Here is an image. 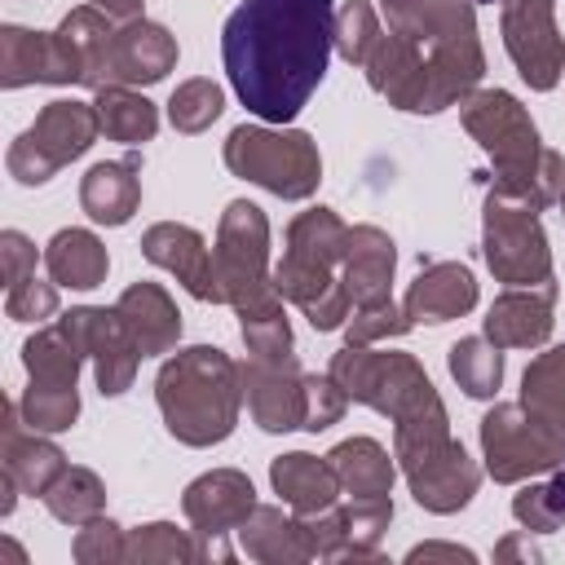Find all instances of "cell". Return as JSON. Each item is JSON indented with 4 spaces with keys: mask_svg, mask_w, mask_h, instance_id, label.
<instances>
[{
    "mask_svg": "<svg viewBox=\"0 0 565 565\" xmlns=\"http://www.w3.org/2000/svg\"><path fill=\"white\" fill-rule=\"evenodd\" d=\"M327 371L349 393V402L371 406L393 419V455L411 486V499L424 512L450 516L472 503L481 486V468L477 459H468L463 441H455L450 415L428 371L411 353L344 344Z\"/></svg>",
    "mask_w": 565,
    "mask_h": 565,
    "instance_id": "obj_1",
    "label": "cell"
},
{
    "mask_svg": "<svg viewBox=\"0 0 565 565\" xmlns=\"http://www.w3.org/2000/svg\"><path fill=\"white\" fill-rule=\"evenodd\" d=\"M335 53V0H238L221 26V62L238 102L265 124H291Z\"/></svg>",
    "mask_w": 565,
    "mask_h": 565,
    "instance_id": "obj_2",
    "label": "cell"
},
{
    "mask_svg": "<svg viewBox=\"0 0 565 565\" xmlns=\"http://www.w3.org/2000/svg\"><path fill=\"white\" fill-rule=\"evenodd\" d=\"M384 35L371 49L366 84L406 115H437L463 102L486 75L472 0H380Z\"/></svg>",
    "mask_w": 565,
    "mask_h": 565,
    "instance_id": "obj_3",
    "label": "cell"
},
{
    "mask_svg": "<svg viewBox=\"0 0 565 565\" xmlns=\"http://www.w3.org/2000/svg\"><path fill=\"white\" fill-rule=\"evenodd\" d=\"M154 402L163 428L181 446H221L238 428L243 411V375L238 362L216 344L177 349L154 375Z\"/></svg>",
    "mask_w": 565,
    "mask_h": 565,
    "instance_id": "obj_4",
    "label": "cell"
},
{
    "mask_svg": "<svg viewBox=\"0 0 565 565\" xmlns=\"http://www.w3.org/2000/svg\"><path fill=\"white\" fill-rule=\"evenodd\" d=\"M468 137L490 154L499 185L530 199L539 212L552 207L565 190V159L539 141L530 110L508 88H472L459 102Z\"/></svg>",
    "mask_w": 565,
    "mask_h": 565,
    "instance_id": "obj_5",
    "label": "cell"
},
{
    "mask_svg": "<svg viewBox=\"0 0 565 565\" xmlns=\"http://www.w3.org/2000/svg\"><path fill=\"white\" fill-rule=\"evenodd\" d=\"M349 247V225L331 207H309L287 225L282 260L274 265V287L291 300L313 331H340L353 313L340 265Z\"/></svg>",
    "mask_w": 565,
    "mask_h": 565,
    "instance_id": "obj_6",
    "label": "cell"
},
{
    "mask_svg": "<svg viewBox=\"0 0 565 565\" xmlns=\"http://www.w3.org/2000/svg\"><path fill=\"white\" fill-rule=\"evenodd\" d=\"M212 260H216L225 305L238 313V322L282 313V296H278L274 269H269V221L252 199L225 203V212L216 221Z\"/></svg>",
    "mask_w": 565,
    "mask_h": 565,
    "instance_id": "obj_7",
    "label": "cell"
},
{
    "mask_svg": "<svg viewBox=\"0 0 565 565\" xmlns=\"http://www.w3.org/2000/svg\"><path fill=\"white\" fill-rule=\"evenodd\" d=\"M225 168L287 203H300L322 181V154L318 141L300 128H265V124H238L225 137L221 150Z\"/></svg>",
    "mask_w": 565,
    "mask_h": 565,
    "instance_id": "obj_8",
    "label": "cell"
},
{
    "mask_svg": "<svg viewBox=\"0 0 565 565\" xmlns=\"http://www.w3.org/2000/svg\"><path fill=\"white\" fill-rule=\"evenodd\" d=\"M481 256L503 287H534L552 278V247L539 207L499 181L481 203Z\"/></svg>",
    "mask_w": 565,
    "mask_h": 565,
    "instance_id": "obj_9",
    "label": "cell"
},
{
    "mask_svg": "<svg viewBox=\"0 0 565 565\" xmlns=\"http://www.w3.org/2000/svg\"><path fill=\"white\" fill-rule=\"evenodd\" d=\"M97 132H102V124H97V106L93 102L53 97L49 106H40L35 124L9 141L4 168H9V177L18 185H44L57 168L79 159L97 141Z\"/></svg>",
    "mask_w": 565,
    "mask_h": 565,
    "instance_id": "obj_10",
    "label": "cell"
},
{
    "mask_svg": "<svg viewBox=\"0 0 565 565\" xmlns=\"http://www.w3.org/2000/svg\"><path fill=\"white\" fill-rule=\"evenodd\" d=\"M481 459L499 486H516L565 463V441L539 428L521 402H494L481 415Z\"/></svg>",
    "mask_w": 565,
    "mask_h": 565,
    "instance_id": "obj_11",
    "label": "cell"
},
{
    "mask_svg": "<svg viewBox=\"0 0 565 565\" xmlns=\"http://www.w3.org/2000/svg\"><path fill=\"white\" fill-rule=\"evenodd\" d=\"M499 31L516 75L547 93L565 75V35L556 26V0H499Z\"/></svg>",
    "mask_w": 565,
    "mask_h": 565,
    "instance_id": "obj_12",
    "label": "cell"
},
{
    "mask_svg": "<svg viewBox=\"0 0 565 565\" xmlns=\"http://www.w3.org/2000/svg\"><path fill=\"white\" fill-rule=\"evenodd\" d=\"M66 327V335L79 344V353L93 362V380L102 388V397H119L132 388L137 366H141V344L132 335V327L124 322V313L110 305H75L71 313L57 318Z\"/></svg>",
    "mask_w": 565,
    "mask_h": 565,
    "instance_id": "obj_13",
    "label": "cell"
},
{
    "mask_svg": "<svg viewBox=\"0 0 565 565\" xmlns=\"http://www.w3.org/2000/svg\"><path fill=\"white\" fill-rule=\"evenodd\" d=\"M252 508H256V486L238 468H212V472L194 477L181 494V512H185V521H190V530L203 547V561L207 556H221V561L230 556L221 547V539L238 534V525L247 521Z\"/></svg>",
    "mask_w": 565,
    "mask_h": 565,
    "instance_id": "obj_14",
    "label": "cell"
},
{
    "mask_svg": "<svg viewBox=\"0 0 565 565\" xmlns=\"http://www.w3.org/2000/svg\"><path fill=\"white\" fill-rule=\"evenodd\" d=\"M393 521V499H344L300 516L313 561H371Z\"/></svg>",
    "mask_w": 565,
    "mask_h": 565,
    "instance_id": "obj_15",
    "label": "cell"
},
{
    "mask_svg": "<svg viewBox=\"0 0 565 565\" xmlns=\"http://www.w3.org/2000/svg\"><path fill=\"white\" fill-rule=\"evenodd\" d=\"M238 375H243V402L260 433L305 428V371L296 358L269 362L247 353V362H238Z\"/></svg>",
    "mask_w": 565,
    "mask_h": 565,
    "instance_id": "obj_16",
    "label": "cell"
},
{
    "mask_svg": "<svg viewBox=\"0 0 565 565\" xmlns=\"http://www.w3.org/2000/svg\"><path fill=\"white\" fill-rule=\"evenodd\" d=\"M172 66H177V35L163 22L128 18V22H115V35L106 44L102 88L106 84H124V88L159 84Z\"/></svg>",
    "mask_w": 565,
    "mask_h": 565,
    "instance_id": "obj_17",
    "label": "cell"
},
{
    "mask_svg": "<svg viewBox=\"0 0 565 565\" xmlns=\"http://www.w3.org/2000/svg\"><path fill=\"white\" fill-rule=\"evenodd\" d=\"M141 256L159 269H168L194 300H207V305H225V291H221V278H216V260L207 252V238L194 230V225H181V221H159L141 234Z\"/></svg>",
    "mask_w": 565,
    "mask_h": 565,
    "instance_id": "obj_18",
    "label": "cell"
},
{
    "mask_svg": "<svg viewBox=\"0 0 565 565\" xmlns=\"http://www.w3.org/2000/svg\"><path fill=\"white\" fill-rule=\"evenodd\" d=\"M26 84H79V66L57 31H26L4 22L0 26V88Z\"/></svg>",
    "mask_w": 565,
    "mask_h": 565,
    "instance_id": "obj_19",
    "label": "cell"
},
{
    "mask_svg": "<svg viewBox=\"0 0 565 565\" xmlns=\"http://www.w3.org/2000/svg\"><path fill=\"white\" fill-rule=\"evenodd\" d=\"M556 278L534 282V287H508L494 296V305L486 309V340H494L499 349H539L547 344L552 327H556Z\"/></svg>",
    "mask_w": 565,
    "mask_h": 565,
    "instance_id": "obj_20",
    "label": "cell"
},
{
    "mask_svg": "<svg viewBox=\"0 0 565 565\" xmlns=\"http://www.w3.org/2000/svg\"><path fill=\"white\" fill-rule=\"evenodd\" d=\"M66 468H71V463H66L62 446H53L49 433H35V428L22 419L18 402L9 397V402H4V415H0V472H9L22 494L44 499L49 486H53Z\"/></svg>",
    "mask_w": 565,
    "mask_h": 565,
    "instance_id": "obj_21",
    "label": "cell"
},
{
    "mask_svg": "<svg viewBox=\"0 0 565 565\" xmlns=\"http://www.w3.org/2000/svg\"><path fill=\"white\" fill-rule=\"evenodd\" d=\"M393 269H397V247L380 225H349V247H344V291L353 309L393 300Z\"/></svg>",
    "mask_w": 565,
    "mask_h": 565,
    "instance_id": "obj_22",
    "label": "cell"
},
{
    "mask_svg": "<svg viewBox=\"0 0 565 565\" xmlns=\"http://www.w3.org/2000/svg\"><path fill=\"white\" fill-rule=\"evenodd\" d=\"M477 305V278L463 260H433L415 274V282L406 287V318L419 327H437V322H450V318H463L468 309Z\"/></svg>",
    "mask_w": 565,
    "mask_h": 565,
    "instance_id": "obj_23",
    "label": "cell"
},
{
    "mask_svg": "<svg viewBox=\"0 0 565 565\" xmlns=\"http://www.w3.org/2000/svg\"><path fill=\"white\" fill-rule=\"evenodd\" d=\"M141 159H106L93 163L79 177V207L97 221V225H128L132 212L141 207Z\"/></svg>",
    "mask_w": 565,
    "mask_h": 565,
    "instance_id": "obj_24",
    "label": "cell"
},
{
    "mask_svg": "<svg viewBox=\"0 0 565 565\" xmlns=\"http://www.w3.org/2000/svg\"><path fill=\"white\" fill-rule=\"evenodd\" d=\"M238 552L260 561V565H300L313 561L309 534L296 512H282L274 503H256L247 521L238 525Z\"/></svg>",
    "mask_w": 565,
    "mask_h": 565,
    "instance_id": "obj_25",
    "label": "cell"
},
{
    "mask_svg": "<svg viewBox=\"0 0 565 565\" xmlns=\"http://www.w3.org/2000/svg\"><path fill=\"white\" fill-rule=\"evenodd\" d=\"M269 486L274 494H282V503L296 512V516H309V512H322L331 503H340V477L331 468V459H318L309 450H287L269 463Z\"/></svg>",
    "mask_w": 565,
    "mask_h": 565,
    "instance_id": "obj_26",
    "label": "cell"
},
{
    "mask_svg": "<svg viewBox=\"0 0 565 565\" xmlns=\"http://www.w3.org/2000/svg\"><path fill=\"white\" fill-rule=\"evenodd\" d=\"M115 309L132 327V335H137V344H141L146 358H159V353H172L177 349V340H181V313H177V300L159 282H132V287H124V296L115 300Z\"/></svg>",
    "mask_w": 565,
    "mask_h": 565,
    "instance_id": "obj_27",
    "label": "cell"
},
{
    "mask_svg": "<svg viewBox=\"0 0 565 565\" xmlns=\"http://www.w3.org/2000/svg\"><path fill=\"white\" fill-rule=\"evenodd\" d=\"M44 269L57 287H71V291H93L106 282L110 274V252L106 243L93 234V230H57L44 247Z\"/></svg>",
    "mask_w": 565,
    "mask_h": 565,
    "instance_id": "obj_28",
    "label": "cell"
},
{
    "mask_svg": "<svg viewBox=\"0 0 565 565\" xmlns=\"http://www.w3.org/2000/svg\"><path fill=\"white\" fill-rule=\"evenodd\" d=\"M331 468L340 477L344 499H388L397 481V455H388L375 437H344L331 446Z\"/></svg>",
    "mask_w": 565,
    "mask_h": 565,
    "instance_id": "obj_29",
    "label": "cell"
},
{
    "mask_svg": "<svg viewBox=\"0 0 565 565\" xmlns=\"http://www.w3.org/2000/svg\"><path fill=\"white\" fill-rule=\"evenodd\" d=\"M521 411L547 428L556 441H565V344L539 353L521 375Z\"/></svg>",
    "mask_w": 565,
    "mask_h": 565,
    "instance_id": "obj_30",
    "label": "cell"
},
{
    "mask_svg": "<svg viewBox=\"0 0 565 565\" xmlns=\"http://www.w3.org/2000/svg\"><path fill=\"white\" fill-rule=\"evenodd\" d=\"M84 362H88V358L79 353V344L66 335V327H62V322L40 327V331L22 344L26 384H40V388H75V384H79Z\"/></svg>",
    "mask_w": 565,
    "mask_h": 565,
    "instance_id": "obj_31",
    "label": "cell"
},
{
    "mask_svg": "<svg viewBox=\"0 0 565 565\" xmlns=\"http://www.w3.org/2000/svg\"><path fill=\"white\" fill-rule=\"evenodd\" d=\"M57 35H62V44L71 49V57L79 66V84L97 93L102 88V66H106V44L115 35V18L102 13L97 4H79L62 18Z\"/></svg>",
    "mask_w": 565,
    "mask_h": 565,
    "instance_id": "obj_32",
    "label": "cell"
},
{
    "mask_svg": "<svg viewBox=\"0 0 565 565\" xmlns=\"http://www.w3.org/2000/svg\"><path fill=\"white\" fill-rule=\"evenodd\" d=\"M93 106H97V124H102V132L110 141L141 146V141H150L159 132V106L137 88L106 84V88H97Z\"/></svg>",
    "mask_w": 565,
    "mask_h": 565,
    "instance_id": "obj_33",
    "label": "cell"
},
{
    "mask_svg": "<svg viewBox=\"0 0 565 565\" xmlns=\"http://www.w3.org/2000/svg\"><path fill=\"white\" fill-rule=\"evenodd\" d=\"M446 366H450V380H455L468 397H477V402L494 397L499 384H503V349H499L494 340H486V335H463V340H455L450 353H446Z\"/></svg>",
    "mask_w": 565,
    "mask_h": 565,
    "instance_id": "obj_34",
    "label": "cell"
},
{
    "mask_svg": "<svg viewBox=\"0 0 565 565\" xmlns=\"http://www.w3.org/2000/svg\"><path fill=\"white\" fill-rule=\"evenodd\" d=\"M44 508H49V516L62 521V525H84V521H93V516L106 512V486H102V477H97L93 468L71 463V468L49 486Z\"/></svg>",
    "mask_w": 565,
    "mask_h": 565,
    "instance_id": "obj_35",
    "label": "cell"
},
{
    "mask_svg": "<svg viewBox=\"0 0 565 565\" xmlns=\"http://www.w3.org/2000/svg\"><path fill=\"white\" fill-rule=\"evenodd\" d=\"M128 561L132 565H190L203 561L194 530H177L172 521H150L128 530Z\"/></svg>",
    "mask_w": 565,
    "mask_h": 565,
    "instance_id": "obj_36",
    "label": "cell"
},
{
    "mask_svg": "<svg viewBox=\"0 0 565 565\" xmlns=\"http://www.w3.org/2000/svg\"><path fill=\"white\" fill-rule=\"evenodd\" d=\"M512 516L530 530V534H552L565 525V463L552 468L547 481L539 486H521L512 494Z\"/></svg>",
    "mask_w": 565,
    "mask_h": 565,
    "instance_id": "obj_37",
    "label": "cell"
},
{
    "mask_svg": "<svg viewBox=\"0 0 565 565\" xmlns=\"http://www.w3.org/2000/svg\"><path fill=\"white\" fill-rule=\"evenodd\" d=\"M221 110H225V88L203 75L177 84L168 97V119L177 132H207L221 119Z\"/></svg>",
    "mask_w": 565,
    "mask_h": 565,
    "instance_id": "obj_38",
    "label": "cell"
},
{
    "mask_svg": "<svg viewBox=\"0 0 565 565\" xmlns=\"http://www.w3.org/2000/svg\"><path fill=\"white\" fill-rule=\"evenodd\" d=\"M384 35V18L371 0H344L340 13H335V53L349 62V66H366L371 49L380 44Z\"/></svg>",
    "mask_w": 565,
    "mask_h": 565,
    "instance_id": "obj_39",
    "label": "cell"
},
{
    "mask_svg": "<svg viewBox=\"0 0 565 565\" xmlns=\"http://www.w3.org/2000/svg\"><path fill=\"white\" fill-rule=\"evenodd\" d=\"M18 411H22V419L35 433H66L79 419V388H40V384H26L22 397H18Z\"/></svg>",
    "mask_w": 565,
    "mask_h": 565,
    "instance_id": "obj_40",
    "label": "cell"
},
{
    "mask_svg": "<svg viewBox=\"0 0 565 565\" xmlns=\"http://www.w3.org/2000/svg\"><path fill=\"white\" fill-rule=\"evenodd\" d=\"M71 556L79 565H119L128 561V530L115 525L106 512L75 525V543H71Z\"/></svg>",
    "mask_w": 565,
    "mask_h": 565,
    "instance_id": "obj_41",
    "label": "cell"
},
{
    "mask_svg": "<svg viewBox=\"0 0 565 565\" xmlns=\"http://www.w3.org/2000/svg\"><path fill=\"white\" fill-rule=\"evenodd\" d=\"M415 322L406 318L402 305L393 300H380V305H366V309H353L349 322H344V344H375V340H397L406 335Z\"/></svg>",
    "mask_w": 565,
    "mask_h": 565,
    "instance_id": "obj_42",
    "label": "cell"
},
{
    "mask_svg": "<svg viewBox=\"0 0 565 565\" xmlns=\"http://www.w3.org/2000/svg\"><path fill=\"white\" fill-rule=\"evenodd\" d=\"M344 406H349V393L335 384V375H318L309 371L305 375V433H322L331 424L344 419Z\"/></svg>",
    "mask_w": 565,
    "mask_h": 565,
    "instance_id": "obj_43",
    "label": "cell"
},
{
    "mask_svg": "<svg viewBox=\"0 0 565 565\" xmlns=\"http://www.w3.org/2000/svg\"><path fill=\"white\" fill-rule=\"evenodd\" d=\"M243 331V344L252 358H269V362H282V358H296V340H291V322L287 313H269V318H243L238 322Z\"/></svg>",
    "mask_w": 565,
    "mask_h": 565,
    "instance_id": "obj_44",
    "label": "cell"
},
{
    "mask_svg": "<svg viewBox=\"0 0 565 565\" xmlns=\"http://www.w3.org/2000/svg\"><path fill=\"white\" fill-rule=\"evenodd\" d=\"M57 282L49 278H26V282H18V287H9L4 291V313L13 318V322H44V318H53L57 313Z\"/></svg>",
    "mask_w": 565,
    "mask_h": 565,
    "instance_id": "obj_45",
    "label": "cell"
},
{
    "mask_svg": "<svg viewBox=\"0 0 565 565\" xmlns=\"http://www.w3.org/2000/svg\"><path fill=\"white\" fill-rule=\"evenodd\" d=\"M0 265H4V287H18L35 274V243L22 230L0 234Z\"/></svg>",
    "mask_w": 565,
    "mask_h": 565,
    "instance_id": "obj_46",
    "label": "cell"
},
{
    "mask_svg": "<svg viewBox=\"0 0 565 565\" xmlns=\"http://www.w3.org/2000/svg\"><path fill=\"white\" fill-rule=\"evenodd\" d=\"M406 561H411V565H415V561H463V565H472L477 552H472V547H459V543H415V547L406 552Z\"/></svg>",
    "mask_w": 565,
    "mask_h": 565,
    "instance_id": "obj_47",
    "label": "cell"
},
{
    "mask_svg": "<svg viewBox=\"0 0 565 565\" xmlns=\"http://www.w3.org/2000/svg\"><path fill=\"white\" fill-rule=\"evenodd\" d=\"M516 556H521V561H539V556H543V552L530 543V530H525V534H508V539L494 547V561H516Z\"/></svg>",
    "mask_w": 565,
    "mask_h": 565,
    "instance_id": "obj_48",
    "label": "cell"
},
{
    "mask_svg": "<svg viewBox=\"0 0 565 565\" xmlns=\"http://www.w3.org/2000/svg\"><path fill=\"white\" fill-rule=\"evenodd\" d=\"M102 13H110L115 22H128V18H141V4L146 0H93Z\"/></svg>",
    "mask_w": 565,
    "mask_h": 565,
    "instance_id": "obj_49",
    "label": "cell"
},
{
    "mask_svg": "<svg viewBox=\"0 0 565 565\" xmlns=\"http://www.w3.org/2000/svg\"><path fill=\"white\" fill-rule=\"evenodd\" d=\"M0 561H9V565H26V552H22L13 539H0Z\"/></svg>",
    "mask_w": 565,
    "mask_h": 565,
    "instance_id": "obj_50",
    "label": "cell"
},
{
    "mask_svg": "<svg viewBox=\"0 0 565 565\" xmlns=\"http://www.w3.org/2000/svg\"><path fill=\"white\" fill-rule=\"evenodd\" d=\"M556 207H561V221H565V190H561V199H556Z\"/></svg>",
    "mask_w": 565,
    "mask_h": 565,
    "instance_id": "obj_51",
    "label": "cell"
},
{
    "mask_svg": "<svg viewBox=\"0 0 565 565\" xmlns=\"http://www.w3.org/2000/svg\"><path fill=\"white\" fill-rule=\"evenodd\" d=\"M472 4H481V0H472Z\"/></svg>",
    "mask_w": 565,
    "mask_h": 565,
    "instance_id": "obj_52",
    "label": "cell"
}]
</instances>
